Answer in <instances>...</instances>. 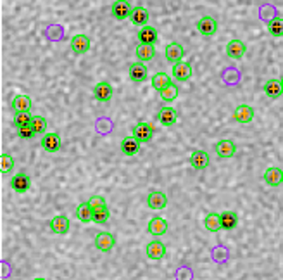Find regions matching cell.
Segmentation results:
<instances>
[{
	"label": "cell",
	"mask_w": 283,
	"mask_h": 280,
	"mask_svg": "<svg viewBox=\"0 0 283 280\" xmlns=\"http://www.w3.org/2000/svg\"><path fill=\"white\" fill-rule=\"evenodd\" d=\"M178 94H180V90H178V87L175 83H171L170 87H166L161 92V97H162V101H166V102H173L175 99L178 97Z\"/></svg>",
	"instance_id": "cell-35"
},
{
	"label": "cell",
	"mask_w": 283,
	"mask_h": 280,
	"mask_svg": "<svg viewBox=\"0 0 283 280\" xmlns=\"http://www.w3.org/2000/svg\"><path fill=\"white\" fill-rule=\"evenodd\" d=\"M173 78L178 81H186L192 78V64L186 61H181L178 64H173Z\"/></svg>",
	"instance_id": "cell-19"
},
{
	"label": "cell",
	"mask_w": 283,
	"mask_h": 280,
	"mask_svg": "<svg viewBox=\"0 0 283 280\" xmlns=\"http://www.w3.org/2000/svg\"><path fill=\"white\" fill-rule=\"evenodd\" d=\"M40 144H42L43 151H47V152H57L62 146L59 133H45L42 140H40Z\"/></svg>",
	"instance_id": "cell-15"
},
{
	"label": "cell",
	"mask_w": 283,
	"mask_h": 280,
	"mask_svg": "<svg viewBox=\"0 0 283 280\" xmlns=\"http://www.w3.org/2000/svg\"><path fill=\"white\" fill-rule=\"evenodd\" d=\"M71 51L76 54V56H81V54L88 52L90 49V38L86 35H75L69 42Z\"/></svg>",
	"instance_id": "cell-13"
},
{
	"label": "cell",
	"mask_w": 283,
	"mask_h": 280,
	"mask_svg": "<svg viewBox=\"0 0 283 280\" xmlns=\"http://www.w3.org/2000/svg\"><path fill=\"white\" fill-rule=\"evenodd\" d=\"M147 230H149L150 236L161 237L168 232V221L164 218H161V216H154V218L149 221Z\"/></svg>",
	"instance_id": "cell-18"
},
{
	"label": "cell",
	"mask_w": 283,
	"mask_h": 280,
	"mask_svg": "<svg viewBox=\"0 0 283 280\" xmlns=\"http://www.w3.org/2000/svg\"><path fill=\"white\" fill-rule=\"evenodd\" d=\"M264 88V94L269 97V99H278L283 94V87L280 83V80H268L266 83L263 85Z\"/></svg>",
	"instance_id": "cell-24"
},
{
	"label": "cell",
	"mask_w": 283,
	"mask_h": 280,
	"mask_svg": "<svg viewBox=\"0 0 283 280\" xmlns=\"http://www.w3.org/2000/svg\"><path fill=\"white\" fill-rule=\"evenodd\" d=\"M220 221L223 230H233L239 225V216L235 211H223L220 215Z\"/></svg>",
	"instance_id": "cell-25"
},
{
	"label": "cell",
	"mask_w": 283,
	"mask_h": 280,
	"mask_svg": "<svg viewBox=\"0 0 283 280\" xmlns=\"http://www.w3.org/2000/svg\"><path fill=\"white\" fill-rule=\"evenodd\" d=\"M233 118L235 121H239V123L245 125V123H250V121L254 120V109L247 104H242L237 109L233 111Z\"/></svg>",
	"instance_id": "cell-21"
},
{
	"label": "cell",
	"mask_w": 283,
	"mask_h": 280,
	"mask_svg": "<svg viewBox=\"0 0 283 280\" xmlns=\"http://www.w3.org/2000/svg\"><path fill=\"white\" fill-rule=\"evenodd\" d=\"M245 52H247V47H245V43L242 40L235 38L226 45V56L231 57V59H242L245 56Z\"/></svg>",
	"instance_id": "cell-14"
},
{
	"label": "cell",
	"mask_w": 283,
	"mask_h": 280,
	"mask_svg": "<svg viewBox=\"0 0 283 280\" xmlns=\"http://www.w3.org/2000/svg\"><path fill=\"white\" fill-rule=\"evenodd\" d=\"M164 54H166V59L168 61H171L173 64H178V62H181V59H183L185 49L181 47L180 43L171 42V43L166 45V51H164Z\"/></svg>",
	"instance_id": "cell-12"
},
{
	"label": "cell",
	"mask_w": 283,
	"mask_h": 280,
	"mask_svg": "<svg viewBox=\"0 0 283 280\" xmlns=\"http://www.w3.org/2000/svg\"><path fill=\"white\" fill-rule=\"evenodd\" d=\"M11 187L12 191L17 192V194H25L30 191L31 187V178L28 173H25V171H21V173L14 175V177L11 178Z\"/></svg>",
	"instance_id": "cell-4"
},
{
	"label": "cell",
	"mask_w": 283,
	"mask_h": 280,
	"mask_svg": "<svg viewBox=\"0 0 283 280\" xmlns=\"http://www.w3.org/2000/svg\"><path fill=\"white\" fill-rule=\"evenodd\" d=\"M147 206L150 209H164L168 206V197L164 192L154 191L147 196Z\"/></svg>",
	"instance_id": "cell-20"
},
{
	"label": "cell",
	"mask_w": 283,
	"mask_h": 280,
	"mask_svg": "<svg viewBox=\"0 0 283 280\" xmlns=\"http://www.w3.org/2000/svg\"><path fill=\"white\" fill-rule=\"evenodd\" d=\"M76 218H78L80 221H83V223L93 221V211H92V207H90L88 201L80 202L78 204V207H76Z\"/></svg>",
	"instance_id": "cell-28"
},
{
	"label": "cell",
	"mask_w": 283,
	"mask_h": 280,
	"mask_svg": "<svg viewBox=\"0 0 283 280\" xmlns=\"http://www.w3.org/2000/svg\"><path fill=\"white\" fill-rule=\"evenodd\" d=\"M171 83L173 81L170 78V75H166V73H157L152 76V88H156L159 94H161L166 87H170Z\"/></svg>",
	"instance_id": "cell-31"
},
{
	"label": "cell",
	"mask_w": 283,
	"mask_h": 280,
	"mask_svg": "<svg viewBox=\"0 0 283 280\" xmlns=\"http://www.w3.org/2000/svg\"><path fill=\"white\" fill-rule=\"evenodd\" d=\"M31 128L35 130V133H43L47 130V120L43 116H33V121H31Z\"/></svg>",
	"instance_id": "cell-37"
},
{
	"label": "cell",
	"mask_w": 283,
	"mask_h": 280,
	"mask_svg": "<svg viewBox=\"0 0 283 280\" xmlns=\"http://www.w3.org/2000/svg\"><path fill=\"white\" fill-rule=\"evenodd\" d=\"M128 73H130V80L131 81H136V83H142V81L147 80L149 76V69L147 66L144 64V62L136 61L133 64L130 66V69H128Z\"/></svg>",
	"instance_id": "cell-11"
},
{
	"label": "cell",
	"mask_w": 283,
	"mask_h": 280,
	"mask_svg": "<svg viewBox=\"0 0 283 280\" xmlns=\"http://www.w3.org/2000/svg\"><path fill=\"white\" fill-rule=\"evenodd\" d=\"M131 11H133V7H131V4L126 2V0H116V2H112L111 12L117 21L128 19V17L131 16Z\"/></svg>",
	"instance_id": "cell-5"
},
{
	"label": "cell",
	"mask_w": 283,
	"mask_h": 280,
	"mask_svg": "<svg viewBox=\"0 0 283 280\" xmlns=\"http://www.w3.org/2000/svg\"><path fill=\"white\" fill-rule=\"evenodd\" d=\"M49 227H50V230H52L54 234H59V236H64V234L69 232L71 223H69V218H67V216H64V215H57V216H54V218L50 220Z\"/></svg>",
	"instance_id": "cell-8"
},
{
	"label": "cell",
	"mask_w": 283,
	"mask_h": 280,
	"mask_svg": "<svg viewBox=\"0 0 283 280\" xmlns=\"http://www.w3.org/2000/svg\"><path fill=\"white\" fill-rule=\"evenodd\" d=\"M93 211V221L99 225H104L107 223L109 216H111V213H109V207L104 206V207H97V209H92Z\"/></svg>",
	"instance_id": "cell-33"
},
{
	"label": "cell",
	"mask_w": 283,
	"mask_h": 280,
	"mask_svg": "<svg viewBox=\"0 0 283 280\" xmlns=\"http://www.w3.org/2000/svg\"><path fill=\"white\" fill-rule=\"evenodd\" d=\"M190 165L194 166V170L202 171L211 165V157H209L207 152L202 151V149H197V151H194L190 154Z\"/></svg>",
	"instance_id": "cell-7"
},
{
	"label": "cell",
	"mask_w": 283,
	"mask_h": 280,
	"mask_svg": "<svg viewBox=\"0 0 283 280\" xmlns=\"http://www.w3.org/2000/svg\"><path fill=\"white\" fill-rule=\"evenodd\" d=\"M135 54H136V59L145 64L147 61H152L156 57V49L150 47V45H138Z\"/></svg>",
	"instance_id": "cell-29"
},
{
	"label": "cell",
	"mask_w": 283,
	"mask_h": 280,
	"mask_svg": "<svg viewBox=\"0 0 283 280\" xmlns=\"http://www.w3.org/2000/svg\"><path fill=\"white\" fill-rule=\"evenodd\" d=\"M12 168H14V159H12V156H9V154L0 156V173H9V171H12Z\"/></svg>",
	"instance_id": "cell-36"
},
{
	"label": "cell",
	"mask_w": 283,
	"mask_h": 280,
	"mask_svg": "<svg viewBox=\"0 0 283 280\" xmlns=\"http://www.w3.org/2000/svg\"><path fill=\"white\" fill-rule=\"evenodd\" d=\"M263 180L266 182L269 187H278V185L283 183V171L278 168V166H271L264 171Z\"/></svg>",
	"instance_id": "cell-17"
},
{
	"label": "cell",
	"mask_w": 283,
	"mask_h": 280,
	"mask_svg": "<svg viewBox=\"0 0 283 280\" xmlns=\"http://www.w3.org/2000/svg\"><path fill=\"white\" fill-rule=\"evenodd\" d=\"M133 137L138 140L140 144H147L154 137V125L147 123V121H140L133 128Z\"/></svg>",
	"instance_id": "cell-1"
},
{
	"label": "cell",
	"mask_w": 283,
	"mask_h": 280,
	"mask_svg": "<svg viewBox=\"0 0 283 280\" xmlns=\"http://www.w3.org/2000/svg\"><path fill=\"white\" fill-rule=\"evenodd\" d=\"M93 96L100 102H109L112 99V85L109 81H99L93 87Z\"/></svg>",
	"instance_id": "cell-10"
},
{
	"label": "cell",
	"mask_w": 283,
	"mask_h": 280,
	"mask_svg": "<svg viewBox=\"0 0 283 280\" xmlns=\"http://www.w3.org/2000/svg\"><path fill=\"white\" fill-rule=\"evenodd\" d=\"M116 246V237L111 232H100L95 236V247L102 252H111Z\"/></svg>",
	"instance_id": "cell-2"
},
{
	"label": "cell",
	"mask_w": 283,
	"mask_h": 280,
	"mask_svg": "<svg viewBox=\"0 0 283 280\" xmlns=\"http://www.w3.org/2000/svg\"><path fill=\"white\" fill-rule=\"evenodd\" d=\"M33 121V116L30 112H16L14 114V126L16 128H22V126H30Z\"/></svg>",
	"instance_id": "cell-34"
},
{
	"label": "cell",
	"mask_w": 283,
	"mask_h": 280,
	"mask_svg": "<svg viewBox=\"0 0 283 280\" xmlns=\"http://www.w3.org/2000/svg\"><path fill=\"white\" fill-rule=\"evenodd\" d=\"M280 83H281V87H283V75H281V80H280Z\"/></svg>",
	"instance_id": "cell-40"
},
{
	"label": "cell",
	"mask_w": 283,
	"mask_h": 280,
	"mask_svg": "<svg viewBox=\"0 0 283 280\" xmlns=\"http://www.w3.org/2000/svg\"><path fill=\"white\" fill-rule=\"evenodd\" d=\"M268 31L271 37H283V19L281 17H275L268 22Z\"/></svg>",
	"instance_id": "cell-32"
},
{
	"label": "cell",
	"mask_w": 283,
	"mask_h": 280,
	"mask_svg": "<svg viewBox=\"0 0 283 280\" xmlns=\"http://www.w3.org/2000/svg\"><path fill=\"white\" fill-rule=\"evenodd\" d=\"M145 254H147L150 260L159 261L166 256V246H164L161 241H152L147 244V247H145Z\"/></svg>",
	"instance_id": "cell-16"
},
{
	"label": "cell",
	"mask_w": 283,
	"mask_h": 280,
	"mask_svg": "<svg viewBox=\"0 0 283 280\" xmlns=\"http://www.w3.org/2000/svg\"><path fill=\"white\" fill-rule=\"evenodd\" d=\"M130 19L135 26L144 28V26H147V21H149V11L144 6H135L133 11H131Z\"/></svg>",
	"instance_id": "cell-23"
},
{
	"label": "cell",
	"mask_w": 283,
	"mask_h": 280,
	"mask_svg": "<svg viewBox=\"0 0 283 280\" xmlns=\"http://www.w3.org/2000/svg\"><path fill=\"white\" fill-rule=\"evenodd\" d=\"M138 42L140 45H150V47H154V45L157 43V40H159V33H157V30L154 28V26H144V28H140L138 31Z\"/></svg>",
	"instance_id": "cell-6"
},
{
	"label": "cell",
	"mask_w": 283,
	"mask_h": 280,
	"mask_svg": "<svg viewBox=\"0 0 283 280\" xmlns=\"http://www.w3.org/2000/svg\"><path fill=\"white\" fill-rule=\"evenodd\" d=\"M17 135H19L21 138H25V140H30V138H33L35 137V130L31 128V125L30 126H22V128H17Z\"/></svg>",
	"instance_id": "cell-38"
},
{
	"label": "cell",
	"mask_w": 283,
	"mask_h": 280,
	"mask_svg": "<svg viewBox=\"0 0 283 280\" xmlns=\"http://www.w3.org/2000/svg\"><path fill=\"white\" fill-rule=\"evenodd\" d=\"M12 111L16 112H30L31 109V99L28 96H16L12 99Z\"/></svg>",
	"instance_id": "cell-26"
},
{
	"label": "cell",
	"mask_w": 283,
	"mask_h": 280,
	"mask_svg": "<svg viewBox=\"0 0 283 280\" xmlns=\"http://www.w3.org/2000/svg\"><path fill=\"white\" fill-rule=\"evenodd\" d=\"M33 280H47V278H42V277H38V278H33Z\"/></svg>",
	"instance_id": "cell-39"
},
{
	"label": "cell",
	"mask_w": 283,
	"mask_h": 280,
	"mask_svg": "<svg viewBox=\"0 0 283 280\" xmlns=\"http://www.w3.org/2000/svg\"><path fill=\"white\" fill-rule=\"evenodd\" d=\"M195 28H197L199 33L204 35V37H213V35L218 31V21L211 16H204L197 21Z\"/></svg>",
	"instance_id": "cell-3"
},
{
	"label": "cell",
	"mask_w": 283,
	"mask_h": 280,
	"mask_svg": "<svg viewBox=\"0 0 283 280\" xmlns=\"http://www.w3.org/2000/svg\"><path fill=\"white\" fill-rule=\"evenodd\" d=\"M204 227L207 232H220L221 230V221H220V215L218 213H209L207 216L204 218Z\"/></svg>",
	"instance_id": "cell-30"
},
{
	"label": "cell",
	"mask_w": 283,
	"mask_h": 280,
	"mask_svg": "<svg viewBox=\"0 0 283 280\" xmlns=\"http://www.w3.org/2000/svg\"><path fill=\"white\" fill-rule=\"evenodd\" d=\"M159 121L164 125V126H173L178 121V112L176 109H173V107H162L161 111H159Z\"/></svg>",
	"instance_id": "cell-27"
},
{
	"label": "cell",
	"mask_w": 283,
	"mask_h": 280,
	"mask_svg": "<svg viewBox=\"0 0 283 280\" xmlns=\"http://www.w3.org/2000/svg\"><path fill=\"white\" fill-rule=\"evenodd\" d=\"M214 151H216V154L223 157V159H228V157H233L235 152H237V146L231 140L228 138H223L220 142H216V146H214Z\"/></svg>",
	"instance_id": "cell-9"
},
{
	"label": "cell",
	"mask_w": 283,
	"mask_h": 280,
	"mask_svg": "<svg viewBox=\"0 0 283 280\" xmlns=\"http://www.w3.org/2000/svg\"><path fill=\"white\" fill-rule=\"evenodd\" d=\"M121 152L130 157L136 156L140 152V142L135 137H125L121 140Z\"/></svg>",
	"instance_id": "cell-22"
}]
</instances>
